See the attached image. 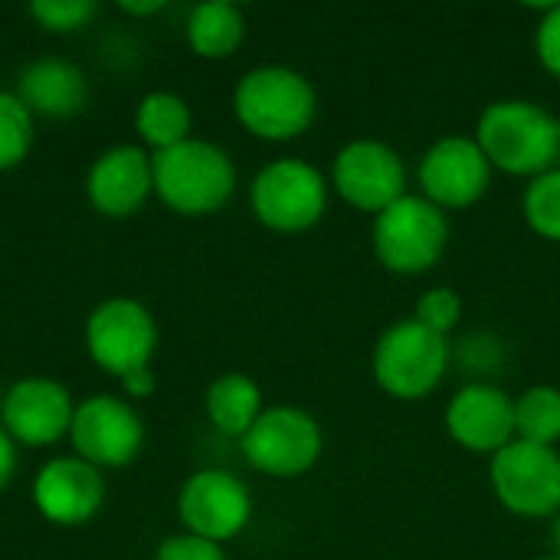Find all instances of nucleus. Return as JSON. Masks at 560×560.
I'll return each mask as SVG.
<instances>
[{"label": "nucleus", "instance_id": "nucleus-21", "mask_svg": "<svg viewBox=\"0 0 560 560\" xmlns=\"http://www.w3.org/2000/svg\"><path fill=\"white\" fill-rule=\"evenodd\" d=\"M190 125H194L190 105L174 92H148L135 112V128L141 141L154 148V154L184 144L190 138Z\"/></svg>", "mask_w": 560, "mask_h": 560}, {"label": "nucleus", "instance_id": "nucleus-12", "mask_svg": "<svg viewBox=\"0 0 560 560\" xmlns=\"http://www.w3.org/2000/svg\"><path fill=\"white\" fill-rule=\"evenodd\" d=\"M177 512L187 535L223 545L246 532L253 518V495L240 476L223 469H200L180 486Z\"/></svg>", "mask_w": 560, "mask_h": 560}, {"label": "nucleus", "instance_id": "nucleus-7", "mask_svg": "<svg viewBox=\"0 0 560 560\" xmlns=\"http://www.w3.org/2000/svg\"><path fill=\"white\" fill-rule=\"evenodd\" d=\"M240 450L256 472L269 479H299L322 459L325 433L302 407H269L240 440Z\"/></svg>", "mask_w": 560, "mask_h": 560}, {"label": "nucleus", "instance_id": "nucleus-4", "mask_svg": "<svg viewBox=\"0 0 560 560\" xmlns=\"http://www.w3.org/2000/svg\"><path fill=\"white\" fill-rule=\"evenodd\" d=\"M371 246L387 272L423 276L450 246V213L430 203L423 194H404L374 217Z\"/></svg>", "mask_w": 560, "mask_h": 560}, {"label": "nucleus", "instance_id": "nucleus-31", "mask_svg": "<svg viewBox=\"0 0 560 560\" xmlns=\"http://www.w3.org/2000/svg\"><path fill=\"white\" fill-rule=\"evenodd\" d=\"M125 13H138V16H148V13H161L164 10V0H148V3H131V0H121L118 3Z\"/></svg>", "mask_w": 560, "mask_h": 560}, {"label": "nucleus", "instance_id": "nucleus-32", "mask_svg": "<svg viewBox=\"0 0 560 560\" xmlns=\"http://www.w3.org/2000/svg\"><path fill=\"white\" fill-rule=\"evenodd\" d=\"M551 555L560 558V512L551 518Z\"/></svg>", "mask_w": 560, "mask_h": 560}, {"label": "nucleus", "instance_id": "nucleus-27", "mask_svg": "<svg viewBox=\"0 0 560 560\" xmlns=\"http://www.w3.org/2000/svg\"><path fill=\"white\" fill-rule=\"evenodd\" d=\"M535 56L548 75L560 79V3H548L535 26Z\"/></svg>", "mask_w": 560, "mask_h": 560}, {"label": "nucleus", "instance_id": "nucleus-2", "mask_svg": "<svg viewBox=\"0 0 560 560\" xmlns=\"http://www.w3.org/2000/svg\"><path fill=\"white\" fill-rule=\"evenodd\" d=\"M236 121L262 141H292L318 115L315 85L289 66H256L233 89Z\"/></svg>", "mask_w": 560, "mask_h": 560}, {"label": "nucleus", "instance_id": "nucleus-20", "mask_svg": "<svg viewBox=\"0 0 560 560\" xmlns=\"http://www.w3.org/2000/svg\"><path fill=\"white\" fill-rule=\"evenodd\" d=\"M262 413V390L246 374H223L207 387V417L223 436L243 440Z\"/></svg>", "mask_w": 560, "mask_h": 560}, {"label": "nucleus", "instance_id": "nucleus-10", "mask_svg": "<svg viewBox=\"0 0 560 560\" xmlns=\"http://www.w3.org/2000/svg\"><path fill=\"white\" fill-rule=\"evenodd\" d=\"M85 348L92 361L118 381L141 368H151V358L158 351L154 315L135 299H108L95 305L85 322Z\"/></svg>", "mask_w": 560, "mask_h": 560}, {"label": "nucleus", "instance_id": "nucleus-29", "mask_svg": "<svg viewBox=\"0 0 560 560\" xmlns=\"http://www.w3.org/2000/svg\"><path fill=\"white\" fill-rule=\"evenodd\" d=\"M121 387H125V394H128L131 400H144V397H151V394H154L158 377H154V371H151V368H141V371H135V374L121 377Z\"/></svg>", "mask_w": 560, "mask_h": 560}, {"label": "nucleus", "instance_id": "nucleus-15", "mask_svg": "<svg viewBox=\"0 0 560 560\" xmlns=\"http://www.w3.org/2000/svg\"><path fill=\"white\" fill-rule=\"evenodd\" d=\"M75 407L69 390L59 381L49 377H26L16 381L0 407L3 430L13 443H23L30 450L49 446L62 440L72 427Z\"/></svg>", "mask_w": 560, "mask_h": 560}, {"label": "nucleus", "instance_id": "nucleus-23", "mask_svg": "<svg viewBox=\"0 0 560 560\" xmlns=\"http://www.w3.org/2000/svg\"><path fill=\"white\" fill-rule=\"evenodd\" d=\"M522 217L535 236L560 243V164L528 180L522 194Z\"/></svg>", "mask_w": 560, "mask_h": 560}, {"label": "nucleus", "instance_id": "nucleus-25", "mask_svg": "<svg viewBox=\"0 0 560 560\" xmlns=\"http://www.w3.org/2000/svg\"><path fill=\"white\" fill-rule=\"evenodd\" d=\"M459 318H463V299L450 285L427 289L413 305V322H420L423 328H430L443 338H450V331L459 325Z\"/></svg>", "mask_w": 560, "mask_h": 560}, {"label": "nucleus", "instance_id": "nucleus-8", "mask_svg": "<svg viewBox=\"0 0 560 560\" xmlns=\"http://www.w3.org/2000/svg\"><path fill=\"white\" fill-rule=\"evenodd\" d=\"M489 482L499 505L518 518H555L560 512V453L512 440L489 463Z\"/></svg>", "mask_w": 560, "mask_h": 560}, {"label": "nucleus", "instance_id": "nucleus-16", "mask_svg": "<svg viewBox=\"0 0 560 560\" xmlns=\"http://www.w3.org/2000/svg\"><path fill=\"white\" fill-rule=\"evenodd\" d=\"M33 502L49 525L79 528L92 522L105 502L102 472L79 456L49 459L33 479Z\"/></svg>", "mask_w": 560, "mask_h": 560}, {"label": "nucleus", "instance_id": "nucleus-28", "mask_svg": "<svg viewBox=\"0 0 560 560\" xmlns=\"http://www.w3.org/2000/svg\"><path fill=\"white\" fill-rule=\"evenodd\" d=\"M154 560H226L220 545H210L203 538H194V535H177V538H167Z\"/></svg>", "mask_w": 560, "mask_h": 560}, {"label": "nucleus", "instance_id": "nucleus-6", "mask_svg": "<svg viewBox=\"0 0 560 560\" xmlns=\"http://www.w3.org/2000/svg\"><path fill=\"white\" fill-rule=\"evenodd\" d=\"M328 180L302 158H279L266 164L249 187V207L256 220L285 236L315 230L328 213Z\"/></svg>", "mask_w": 560, "mask_h": 560}, {"label": "nucleus", "instance_id": "nucleus-33", "mask_svg": "<svg viewBox=\"0 0 560 560\" xmlns=\"http://www.w3.org/2000/svg\"><path fill=\"white\" fill-rule=\"evenodd\" d=\"M538 560H560L558 555H545V558H538Z\"/></svg>", "mask_w": 560, "mask_h": 560}, {"label": "nucleus", "instance_id": "nucleus-17", "mask_svg": "<svg viewBox=\"0 0 560 560\" xmlns=\"http://www.w3.org/2000/svg\"><path fill=\"white\" fill-rule=\"evenodd\" d=\"M154 190L151 158L135 144H118L98 154L85 177L89 203L102 217H131L144 207Z\"/></svg>", "mask_w": 560, "mask_h": 560}, {"label": "nucleus", "instance_id": "nucleus-26", "mask_svg": "<svg viewBox=\"0 0 560 560\" xmlns=\"http://www.w3.org/2000/svg\"><path fill=\"white\" fill-rule=\"evenodd\" d=\"M30 13L49 33H75L89 26V20L95 16V3L92 0H33Z\"/></svg>", "mask_w": 560, "mask_h": 560}, {"label": "nucleus", "instance_id": "nucleus-14", "mask_svg": "<svg viewBox=\"0 0 560 560\" xmlns=\"http://www.w3.org/2000/svg\"><path fill=\"white\" fill-rule=\"evenodd\" d=\"M446 433L476 456H495L515 440V400L495 384H466L443 410Z\"/></svg>", "mask_w": 560, "mask_h": 560}, {"label": "nucleus", "instance_id": "nucleus-11", "mask_svg": "<svg viewBox=\"0 0 560 560\" xmlns=\"http://www.w3.org/2000/svg\"><path fill=\"white\" fill-rule=\"evenodd\" d=\"M417 180H420V194L440 210L446 213L469 210L489 194L492 164L476 138L446 135L423 151Z\"/></svg>", "mask_w": 560, "mask_h": 560}, {"label": "nucleus", "instance_id": "nucleus-3", "mask_svg": "<svg viewBox=\"0 0 560 560\" xmlns=\"http://www.w3.org/2000/svg\"><path fill=\"white\" fill-rule=\"evenodd\" d=\"M154 194L180 217H210L223 210L236 190L233 158L200 138H187L177 148L158 151L151 158Z\"/></svg>", "mask_w": 560, "mask_h": 560}, {"label": "nucleus", "instance_id": "nucleus-30", "mask_svg": "<svg viewBox=\"0 0 560 560\" xmlns=\"http://www.w3.org/2000/svg\"><path fill=\"white\" fill-rule=\"evenodd\" d=\"M13 472H16V443L0 427V492L7 489V482L13 479Z\"/></svg>", "mask_w": 560, "mask_h": 560}, {"label": "nucleus", "instance_id": "nucleus-22", "mask_svg": "<svg viewBox=\"0 0 560 560\" xmlns=\"http://www.w3.org/2000/svg\"><path fill=\"white\" fill-rule=\"evenodd\" d=\"M515 440L558 450L560 387H555V384H535L522 397H515Z\"/></svg>", "mask_w": 560, "mask_h": 560}, {"label": "nucleus", "instance_id": "nucleus-13", "mask_svg": "<svg viewBox=\"0 0 560 560\" xmlns=\"http://www.w3.org/2000/svg\"><path fill=\"white\" fill-rule=\"evenodd\" d=\"M69 440L75 446V456L85 459L89 466L118 469V466H128L141 453L144 423L128 400L95 394L75 407Z\"/></svg>", "mask_w": 560, "mask_h": 560}, {"label": "nucleus", "instance_id": "nucleus-19", "mask_svg": "<svg viewBox=\"0 0 560 560\" xmlns=\"http://www.w3.org/2000/svg\"><path fill=\"white\" fill-rule=\"evenodd\" d=\"M246 39V20L236 3L207 0L197 3L187 16V43L203 59H226Z\"/></svg>", "mask_w": 560, "mask_h": 560}, {"label": "nucleus", "instance_id": "nucleus-18", "mask_svg": "<svg viewBox=\"0 0 560 560\" xmlns=\"http://www.w3.org/2000/svg\"><path fill=\"white\" fill-rule=\"evenodd\" d=\"M16 98L30 108V115L43 118H72L89 102L85 72L59 56H39L26 62L16 75Z\"/></svg>", "mask_w": 560, "mask_h": 560}, {"label": "nucleus", "instance_id": "nucleus-9", "mask_svg": "<svg viewBox=\"0 0 560 560\" xmlns=\"http://www.w3.org/2000/svg\"><path fill=\"white\" fill-rule=\"evenodd\" d=\"M328 184L348 207L377 217L407 194V164L387 141L354 138L335 154Z\"/></svg>", "mask_w": 560, "mask_h": 560}, {"label": "nucleus", "instance_id": "nucleus-1", "mask_svg": "<svg viewBox=\"0 0 560 560\" xmlns=\"http://www.w3.org/2000/svg\"><path fill=\"white\" fill-rule=\"evenodd\" d=\"M492 171L512 177H538L558 167L560 121L528 98H499L486 105L472 135Z\"/></svg>", "mask_w": 560, "mask_h": 560}, {"label": "nucleus", "instance_id": "nucleus-5", "mask_svg": "<svg viewBox=\"0 0 560 560\" xmlns=\"http://www.w3.org/2000/svg\"><path fill=\"white\" fill-rule=\"evenodd\" d=\"M450 361H453L450 338L407 318L390 325L377 338L371 354V371L387 397L413 404L430 397L443 384Z\"/></svg>", "mask_w": 560, "mask_h": 560}, {"label": "nucleus", "instance_id": "nucleus-24", "mask_svg": "<svg viewBox=\"0 0 560 560\" xmlns=\"http://www.w3.org/2000/svg\"><path fill=\"white\" fill-rule=\"evenodd\" d=\"M33 144V115L16 92H0V171L26 161Z\"/></svg>", "mask_w": 560, "mask_h": 560}]
</instances>
